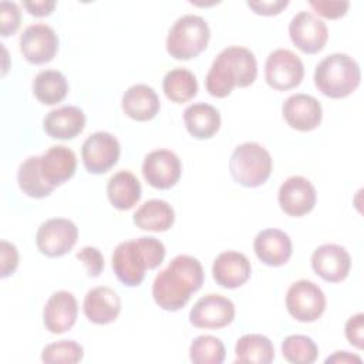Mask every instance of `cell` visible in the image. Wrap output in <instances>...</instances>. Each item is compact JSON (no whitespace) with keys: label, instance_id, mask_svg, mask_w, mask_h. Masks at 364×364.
I'll use <instances>...</instances> for the list:
<instances>
[{"label":"cell","instance_id":"cell-35","mask_svg":"<svg viewBox=\"0 0 364 364\" xmlns=\"http://www.w3.org/2000/svg\"><path fill=\"white\" fill-rule=\"evenodd\" d=\"M0 20H1V36L9 37L14 34L20 27L21 13L16 3L1 1L0 3Z\"/></svg>","mask_w":364,"mask_h":364},{"label":"cell","instance_id":"cell-20","mask_svg":"<svg viewBox=\"0 0 364 364\" xmlns=\"http://www.w3.org/2000/svg\"><path fill=\"white\" fill-rule=\"evenodd\" d=\"M253 250L262 263L279 267L289 262L293 253V246L289 235L283 230L264 229L256 235Z\"/></svg>","mask_w":364,"mask_h":364},{"label":"cell","instance_id":"cell-2","mask_svg":"<svg viewBox=\"0 0 364 364\" xmlns=\"http://www.w3.org/2000/svg\"><path fill=\"white\" fill-rule=\"evenodd\" d=\"M257 77L255 54L239 46L223 48L213 60L208 75L206 90L212 97L225 98L235 87H249Z\"/></svg>","mask_w":364,"mask_h":364},{"label":"cell","instance_id":"cell-4","mask_svg":"<svg viewBox=\"0 0 364 364\" xmlns=\"http://www.w3.org/2000/svg\"><path fill=\"white\" fill-rule=\"evenodd\" d=\"M361 71L358 63L348 54L336 53L324 57L316 67L314 84L330 98H344L360 85Z\"/></svg>","mask_w":364,"mask_h":364},{"label":"cell","instance_id":"cell-22","mask_svg":"<svg viewBox=\"0 0 364 364\" xmlns=\"http://www.w3.org/2000/svg\"><path fill=\"white\" fill-rule=\"evenodd\" d=\"M84 314L94 324H109L121 313V299L115 290L98 286L87 291L84 297Z\"/></svg>","mask_w":364,"mask_h":364},{"label":"cell","instance_id":"cell-37","mask_svg":"<svg viewBox=\"0 0 364 364\" xmlns=\"http://www.w3.org/2000/svg\"><path fill=\"white\" fill-rule=\"evenodd\" d=\"M310 6L311 9L326 17V18H330V20H334V18H340L343 17L348 7H350V3L348 1H324V0H311L310 1Z\"/></svg>","mask_w":364,"mask_h":364},{"label":"cell","instance_id":"cell-39","mask_svg":"<svg viewBox=\"0 0 364 364\" xmlns=\"http://www.w3.org/2000/svg\"><path fill=\"white\" fill-rule=\"evenodd\" d=\"M363 331H364V314L363 313H357L355 316H351L347 323H346V328H344V333H346V337L347 340L355 346L357 348H363L364 347V336H363Z\"/></svg>","mask_w":364,"mask_h":364},{"label":"cell","instance_id":"cell-34","mask_svg":"<svg viewBox=\"0 0 364 364\" xmlns=\"http://www.w3.org/2000/svg\"><path fill=\"white\" fill-rule=\"evenodd\" d=\"M84 350L74 340H60L43 348L41 360L44 363H64L75 364L82 360Z\"/></svg>","mask_w":364,"mask_h":364},{"label":"cell","instance_id":"cell-13","mask_svg":"<svg viewBox=\"0 0 364 364\" xmlns=\"http://www.w3.org/2000/svg\"><path fill=\"white\" fill-rule=\"evenodd\" d=\"M58 50V37L47 24H33L20 36V51L23 57L36 65L50 63Z\"/></svg>","mask_w":364,"mask_h":364},{"label":"cell","instance_id":"cell-42","mask_svg":"<svg viewBox=\"0 0 364 364\" xmlns=\"http://www.w3.org/2000/svg\"><path fill=\"white\" fill-rule=\"evenodd\" d=\"M361 363V358L358 355H353L348 351H336L331 357L326 358V363Z\"/></svg>","mask_w":364,"mask_h":364},{"label":"cell","instance_id":"cell-16","mask_svg":"<svg viewBox=\"0 0 364 364\" xmlns=\"http://www.w3.org/2000/svg\"><path fill=\"white\" fill-rule=\"evenodd\" d=\"M311 267L323 280L330 283H340L350 273L351 257L343 246L336 243H326L313 252Z\"/></svg>","mask_w":364,"mask_h":364},{"label":"cell","instance_id":"cell-12","mask_svg":"<svg viewBox=\"0 0 364 364\" xmlns=\"http://www.w3.org/2000/svg\"><path fill=\"white\" fill-rule=\"evenodd\" d=\"M235 318V304L220 294L200 297L189 313V321L198 328H222Z\"/></svg>","mask_w":364,"mask_h":364},{"label":"cell","instance_id":"cell-31","mask_svg":"<svg viewBox=\"0 0 364 364\" xmlns=\"http://www.w3.org/2000/svg\"><path fill=\"white\" fill-rule=\"evenodd\" d=\"M20 189L30 198L41 199L48 196L54 189L48 186L40 172V155L28 156L17 171Z\"/></svg>","mask_w":364,"mask_h":364},{"label":"cell","instance_id":"cell-17","mask_svg":"<svg viewBox=\"0 0 364 364\" xmlns=\"http://www.w3.org/2000/svg\"><path fill=\"white\" fill-rule=\"evenodd\" d=\"M284 121L297 131L307 132L316 129L323 117L321 104L311 95L294 94L290 95L282 107Z\"/></svg>","mask_w":364,"mask_h":364},{"label":"cell","instance_id":"cell-19","mask_svg":"<svg viewBox=\"0 0 364 364\" xmlns=\"http://www.w3.org/2000/svg\"><path fill=\"white\" fill-rule=\"evenodd\" d=\"M78 304L73 293L60 290L50 296L44 306L43 321L46 328L53 334L68 331L77 320Z\"/></svg>","mask_w":364,"mask_h":364},{"label":"cell","instance_id":"cell-10","mask_svg":"<svg viewBox=\"0 0 364 364\" xmlns=\"http://www.w3.org/2000/svg\"><path fill=\"white\" fill-rule=\"evenodd\" d=\"M121 154L118 139L109 132L98 131L91 134L81 146V158L90 173H105L117 162Z\"/></svg>","mask_w":364,"mask_h":364},{"label":"cell","instance_id":"cell-9","mask_svg":"<svg viewBox=\"0 0 364 364\" xmlns=\"http://www.w3.org/2000/svg\"><path fill=\"white\" fill-rule=\"evenodd\" d=\"M77 237L78 229L74 222L64 218H53L40 225L36 235V245L43 255L60 257L74 247Z\"/></svg>","mask_w":364,"mask_h":364},{"label":"cell","instance_id":"cell-32","mask_svg":"<svg viewBox=\"0 0 364 364\" xmlns=\"http://www.w3.org/2000/svg\"><path fill=\"white\" fill-rule=\"evenodd\" d=\"M226 350L223 343L213 336H198L189 347V358L195 364H220Z\"/></svg>","mask_w":364,"mask_h":364},{"label":"cell","instance_id":"cell-25","mask_svg":"<svg viewBox=\"0 0 364 364\" xmlns=\"http://www.w3.org/2000/svg\"><path fill=\"white\" fill-rule=\"evenodd\" d=\"M183 122L193 138L209 139L220 128V114L209 104L196 102L183 111Z\"/></svg>","mask_w":364,"mask_h":364},{"label":"cell","instance_id":"cell-36","mask_svg":"<svg viewBox=\"0 0 364 364\" xmlns=\"http://www.w3.org/2000/svg\"><path fill=\"white\" fill-rule=\"evenodd\" d=\"M77 259L84 263L90 277H98L104 269V257L97 247L85 246L77 253Z\"/></svg>","mask_w":364,"mask_h":364},{"label":"cell","instance_id":"cell-23","mask_svg":"<svg viewBox=\"0 0 364 364\" xmlns=\"http://www.w3.org/2000/svg\"><path fill=\"white\" fill-rule=\"evenodd\" d=\"M85 127V114L74 105H64L50 111L43 128L46 134L54 139H73L82 132Z\"/></svg>","mask_w":364,"mask_h":364},{"label":"cell","instance_id":"cell-27","mask_svg":"<svg viewBox=\"0 0 364 364\" xmlns=\"http://www.w3.org/2000/svg\"><path fill=\"white\" fill-rule=\"evenodd\" d=\"M175 212L172 206L161 199H149L134 213V223L148 232H165L172 228Z\"/></svg>","mask_w":364,"mask_h":364},{"label":"cell","instance_id":"cell-29","mask_svg":"<svg viewBox=\"0 0 364 364\" xmlns=\"http://www.w3.org/2000/svg\"><path fill=\"white\" fill-rule=\"evenodd\" d=\"M34 97L44 105L61 102L68 92V82L63 73L57 70H44L33 81Z\"/></svg>","mask_w":364,"mask_h":364},{"label":"cell","instance_id":"cell-26","mask_svg":"<svg viewBox=\"0 0 364 364\" xmlns=\"http://www.w3.org/2000/svg\"><path fill=\"white\" fill-rule=\"evenodd\" d=\"M141 183L129 171L114 173L107 185V195L111 205L118 210L132 209L141 199Z\"/></svg>","mask_w":364,"mask_h":364},{"label":"cell","instance_id":"cell-3","mask_svg":"<svg viewBox=\"0 0 364 364\" xmlns=\"http://www.w3.org/2000/svg\"><path fill=\"white\" fill-rule=\"evenodd\" d=\"M165 257L164 243L154 236L121 242L112 253V269L117 279L128 286H139L145 272L156 269Z\"/></svg>","mask_w":364,"mask_h":364},{"label":"cell","instance_id":"cell-7","mask_svg":"<svg viewBox=\"0 0 364 364\" xmlns=\"http://www.w3.org/2000/svg\"><path fill=\"white\" fill-rule=\"evenodd\" d=\"M289 314L301 323L316 321L326 310V296L323 290L310 280L294 282L286 294Z\"/></svg>","mask_w":364,"mask_h":364},{"label":"cell","instance_id":"cell-28","mask_svg":"<svg viewBox=\"0 0 364 364\" xmlns=\"http://www.w3.org/2000/svg\"><path fill=\"white\" fill-rule=\"evenodd\" d=\"M235 363L269 364L274 358V347L272 341L262 334H245L235 346Z\"/></svg>","mask_w":364,"mask_h":364},{"label":"cell","instance_id":"cell-21","mask_svg":"<svg viewBox=\"0 0 364 364\" xmlns=\"http://www.w3.org/2000/svg\"><path fill=\"white\" fill-rule=\"evenodd\" d=\"M252 273L249 259L239 252L228 250L220 253L212 266L215 282L225 289H236L245 284Z\"/></svg>","mask_w":364,"mask_h":364},{"label":"cell","instance_id":"cell-24","mask_svg":"<svg viewBox=\"0 0 364 364\" xmlns=\"http://www.w3.org/2000/svg\"><path fill=\"white\" fill-rule=\"evenodd\" d=\"M121 107L129 118L135 121H149L159 112L161 102L152 87L135 84L124 92Z\"/></svg>","mask_w":364,"mask_h":364},{"label":"cell","instance_id":"cell-11","mask_svg":"<svg viewBox=\"0 0 364 364\" xmlns=\"http://www.w3.org/2000/svg\"><path fill=\"white\" fill-rule=\"evenodd\" d=\"M289 36L293 44L306 54L321 51L328 40L326 23L310 11L297 13L289 24Z\"/></svg>","mask_w":364,"mask_h":364},{"label":"cell","instance_id":"cell-8","mask_svg":"<svg viewBox=\"0 0 364 364\" xmlns=\"http://www.w3.org/2000/svg\"><path fill=\"white\" fill-rule=\"evenodd\" d=\"M304 77V65L299 55L287 48L272 51L264 64L266 82L279 91L297 87Z\"/></svg>","mask_w":364,"mask_h":364},{"label":"cell","instance_id":"cell-14","mask_svg":"<svg viewBox=\"0 0 364 364\" xmlns=\"http://www.w3.org/2000/svg\"><path fill=\"white\" fill-rule=\"evenodd\" d=\"M181 172V159L169 149L149 152L142 164V175L145 181L156 189H169L176 185Z\"/></svg>","mask_w":364,"mask_h":364},{"label":"cell","instance_id":"cell-38","mask_svg":"<svg viewBox=\"0 0 364 364\" xmlns=\"http://www.w3.org/2000/svg\"><path fill=\"white\" fill-rule=\"evenodd\" d=\"M0 252H1V274L0 276L6 279L10 274H13L17 269L18 252H17V247L7 240H1Z\"/></svg>","mask_w":364,"mask_h":364},{"label":"cell","instance_id":"cell-18","mask_svg":"<svg viewBox=\"0 0 364 364\" xmlns=\"http://www.w3.org/2000/svg\"><path fill=\"white\" fill-rule=\"evenodd\" d=\"M77 169L75 154L64 146L54 145L40 155V172L44 182L53 189L71 179Z\"/></svg>","mask_w":364,"mask_h":364},{"label":"cell","instance_id":"cell-5","mask_svg":"<svg viewBox=\"0 0 364 364\" xmlns=\"http://www.w3.org/2000/svg\"><path fill=\"white\" fill-rule=\"evenodd\" d=\"M210 38V30L205 18L196 14L179 17L166 37V51L175 60H191L198 57Z\"/></svg>","mask_w":364,"mask_h":364},{"label":"cell","instance_id":"cell-15","mask_svg":"<svg viewBox=\"0 0 364 364\" xmlns=\"http://www.w3.org/2000/svg\"><path fill=\"white\" fill-rule=\"evenodd\" d=\"M277 199L284 213L299 218L313 210L317 195L316 188L309 179L294 175L282 183Z\"/></svg>","mask_w":364,"mask_h":364},{"label":"cell","instance_id":"cell-6","mask_svg":"<svg viewBox=\"0 0 364 364\" xmlns=\"http://www.w3.org/2000/svg\"><path fill=\"white\" fill-rule=\"evenodd\" d=\"M272 156L256 142H245L235 148L229 161V171L235 182L245 188L263 185L272 173Z\"/></svg>","mask_w":364,"mask_h":364},{"label":"cell","instance_id":"cell-40","mask_svg":"<svg viewBox=\"0 0 364 364\" xmlns=\"http://www.w3.org/2000/svg\"><path fill=\"white\" fill-rule=\"evenodd\" d=\"M289 4L287 0H274V1H247V7H250L256 14L262 16H276L282 13Z\"/></svg>","mask_w":364,"mask_h":364},{"label":"cell","instance_id":"cell-30","mask_svg":"<svg viewBox=\"0 0 364 364\" xmlns=\"http://www.w3.org/2000/svg\"><path fill=\"white\" fill-rule=\"evenodd\" d=\"M162 88L168 100L182 104L192 100L198 94V81L193 73L189 70L173 68L165 74Z\"/></svg>","mask_w":364,"mask_h":364},{"label":"cell","instance_id":"cell-41","mask_svg":"<svg viewBox=\"0 0 364 364\" xmlns=\"http://www.w3.org/2000/svg\"><path fill=\"white\" fill-rule=\"evenodd\" d=\"M55 1H24L23 6L27 9V11L31 14V16H36V17H46V16H50L53 13V10L55 9Z\"/></svg>","mask_w":364,"mask_h":364},{"label":"cell","instance_id":"cell-1","mask_svg":"<svg viewBox=\"0 0 364 364\" xmlns=\"http://www.w3.org/2000/svg\"><path fill=\"white\" fill-rule=\"evenodd\" d=\"M203 284V267L200 262L188 255H179L161 270L152 283L155 303L166 311L181 310Z\"/></svg>","mask_w":364,"mask_h":364},{"label":"cell","instance_id":"cell-33","mask_svg":"<svg viewBox=\"0 0 364 364\" xmlns=\"http://www.w3.org/2000/svg\"><path fill=\"white\" fill-rule=\"evenodd\" d=\"M282 353L289 363L311 364L317 358L318 348L310 337L303 334H291L283 340Z\"/></svg>","mask_w":364,"mask_h":364}]
</instances>
